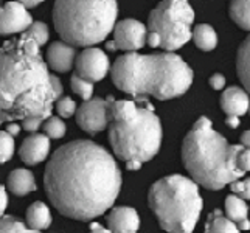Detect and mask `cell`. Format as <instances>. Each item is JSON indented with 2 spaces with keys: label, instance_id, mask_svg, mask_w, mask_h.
<instances>
[{
  "label": "cell",
  "instance_id": "obj_1",
  "mask_svg": "<svg viewBox=\"0 0 250 233\" xmlns=\"http://www.w3.org/2000/svg\"><path fill=\"white\" fill-rule=\"evenodd\" d=\"M44 185L59 213L90 221L114 205L122 188V171L106 148L90 140H75L50 157Z\"/></svg>",
  "mask_w": 250,
  "mask_h": 233
},
{
  "label": "cell",
  "instance_id": "obj_2",
  "mask_svg": "<svg viewBox=\"0 0 250 233\" xmlns=\"http://www.w3.org/2000/svg\"><path fill=\"white\" fill-rule=\"evenodd\" d=\"M39 48L22 34L0 47V125L51 117L56 98Z\"/></svg>",
  "mask_w": 250,
  "mask_h": 233
},
{
  "label": "cell",
  "instance_id": "obj_3",
  "mask_svg": "<svg viewBox=\"0 0 250 233\" xmlns=\"http://www.w3.org/2000/svg\"><path fill=\"white\" fill-rule=\"evenodd\" d=\"M110 73L120 90L142 101L148 95L162 101L177 98L193 84L191 67L172 51L159 55L129 51L114 63Z\"/></svg>",
  "mask_w": 250,
  "mask_h": 233
},
{
  "label": "cell",
  "instance_id": "obj_4",
  "mask_svg": "<svg viewBox=\"0 0 250 233\" xmlns=\"http://www.w3.org/2000/svg\"><path fill=\"white\" fill-rule=\"evenodd\" d=\"M243 145H230L213 129L210 118L201 117L187 134L182 160L196 184L207 190H221L244 176L238 169V155Z\"/></svg>",
  "mask_w": 250,
  "mask_h": 233
},
{
  "label": "cell",
  "instance_id": "obj_5",
  "mask_svg": "<svg viewBox=\"0 0 250 233\" xmlns=\"http://www.w3.org/2000/svg\"><path fill=\"white\" fill-rule=\"evenodd\" d=\"M109 101V142L118 159L125 162H149L162 146V125L154 107L137 106L134 101Z\"/></svg>",
  "mask_w": 250,
  "mask_h": 233
},
{
  "label": "cell",
  "instance_id": "obj_6",
  "mask_svg": "<svg viewBox=\"0 0 250 233\" xmlns=\"http://www.w3.org/2000/svg\"><path fill=\"white\" fill-rule=\"evenodd\" d=\"M117 14V0H56L53 23L68 45L92 47L114 30Z\"/></svg>",
  "mask_w": 250,
  "mask_h": 233
},
{
  "label": "cell",
  "instance_id": "obj_7",
  "mask_svg": "<svg viewBox=\"0 0 250 233\" xmlns=\"http://www.w3.org/2000/svg\"><path fill=\"white\" fill-rule=\"evenodd\" d=\"M148 202L162 229L168 233H193L204 209L197 184L180 174L154 182Z\"/></svg>",
  "mask_w": 250,
  "mask_h": 233
},
{
  "label": "cell",
  "instance_id": "obj_8",
  "mask_svg": "<svg viewBox=\"0 0 250 233\" xmlns=\"http://www.w3.org/2000/svg\"><path fill=\"white\" fill-rule=\"evenodd\" d=\"M194 11L188 0H162L149 14L148 28L160 38V47L167 51L182 48L191 39Z\"/></svg>",
  "mask_w": 250,
  "mask_h": 233
},
{
  "label": "cell",
  "instance_id": "obj_9",
  "mask_svg": "<svg viewBox=\"0 0 250 233\" xmlns=\"http://www.w3.org/2000/svg\"><path fill=\"white\" fill-rule=\"evenodd\" d=\"M76 122L83 131L89 134H98L109 126L110 114H109V101L107 98H95L84 101V105L76 110Z\"/></svg>",
  "mask_w": 250,
  "mask_h": 233
},
{
  "label": "cell",
  "instance_id": "obj_10",
  "mask_svg": "<svg viewBox=\"0 0 250 233\" xmlns=\"http://www.w3.org/2000/svg\"><path fill=\"white\" fill-rule=\"evenodd\" d=\"M76 75L90 83H98L104 80L110 70L109 58L103 50L97 47H89L75 58Z\"/></svg>",
  "mask_w": 250,
  "mask_h": 233
},
{
  "label": "cell",
  "instance_id": "obj_11",
  "mask_svg": "<svg viewBox=\"0 0 250 233\" xmlns=\"http://www.w3.org/2000/svg\"><path fill=\"white\" fill-rule=\"evenodd\" d=\"M146 30L145 23L135 19H125L114 27V44L117 50L137 51L146 44Z\"/></svg>",
  "mask_w": 250,
  "mask_h": 233
},
{
  "label": "cell",
  "instance_id": "obj_12",
  "mask_svg": "<svg viewBox=\"0 0 250 233\" xmlns=\"http://www.w3.org/2000/svg\"><path fill=\"white\" fill-rule=\"evenodd\" d=\"M33 23V17L22 3L10 0L0 6V34L23 33Z\"/></svg>",
  "mask_w": 250,
  "mask_h": 233
},
{
  "label": "cell",
  "instance_id": "obj_13",
  "mask_svg": "<svg viewBox=\"0 0 250 233\" xmlns=\"http://www.w3.org/2000/svg\"><path fill=\"white\" fill-rule=\"evenodd\" d=\"M50 152V140L45 134H33L23 140L21 146V159L27 165H36L44 162Z\"/></svg>",
  "mask_w": 250,
  "mask_h": 233
},
{
  "label": "cell",
  "instance_id": "obj_14",
  "mask_svg": "<svg viewBox=\"0 0 250 233\" xmlns=\"http://www.w3.org/2000/svg\"><path fill=\"white\" fill-rule=\"evenodd\" d=\"M106 219L112 233H137L140 227L139 213L131 207H115Z\"/></svg>",
  "mask_w": 250,
  "mask_h": 233
},
{
  "label": "cell",
  "instance_id": "obj_15",
  "mask_svg": "<svg viewBox=\"0 0 250 233\" xmlns=\"http://www.w3.org/2000/svg\"><path fill=\"white\" fill-rule=\"evenodd\" d=\"M76 58V50L64 41L53 42L47 50V63L55 72L65 73L73 67Z\"/></svg>",
  "mask_w": 250,
  "mask_h": 233
},
{
  "label": "cell",
  "instance_id": "obj_16",
  "mask_svg": "<svg viewBox=\"0 0 250 233\" xmlns=\"http://www.w3.org/2000/svg\"><path fill=\"white\" fill-rule=\"evenodd\" d=\"M249 95L244 89L241 87H229L222 92L221 97V107L227 115L239 117L247 114L249 110Z\"/></svg>",
  "mask_w": 250,
  "mask_h": 233
},
{
  "label": "cell",
  "instance_id": "obj_17",
  "mask_svg": "<svg viewBox=\"0 0 250 233\" xmlns=\"http://www.w3.org/2000/svg\"><path fill=\"white\" fill-rule=\"evenodd\" d=\"M8 190L16 196H27L36 190V180L30 169H14L8 176Z\"/></svg>",
  "mask_w": 250,
  "mask_h": 233
},
{
  "label": "cell",
  "instance_id": "obj_18",
  "mask_svg": "<svg viewBox=\"0 0 250 233\" xmlns=\"http://www.w3.org/2000/svg\"><path fill=\"white\" fill-rule=\"evenodd\" d=\"M51 224V213L44 202H33L27 210V226L33 230H45Z\"/></svg>",
  "mask_w": 250,
  "mask_h": 233
},
{
  "label": "cell",
  "instance_id": "obj_19",
  "mask_svg": "<svg viewBox=\"0 0 250 233\" xmlns=\"http://www.w3.org/2000/svg\"><path fill=\"white\" fill-rule=\"evenodd\" d=\"M191 38L194 39V44L197 48H201L204 51H211L216 48L218 45V34L214 31L211 25L201 23L191 31Z\"/></svg>",
  "mask_w": 250,
  "mask_h": 233
},
{
  "label": "cell",
  "instance_id": "obj_20",
  "mask_svg": "<svg viewBox=\"0 0 250 233\" xmlns=\"http://www.w3.org/2000/svg\"><path fill=\"white\" fill-rule=\"evenodd\" d=\"M205 233H239V230L233 221L222 216L221 210H214L211 214H208Z\"/></svg>",
  "mask_w": 250,
  "mask_h": 233
},
{
  "label": "cell",
  "instance_id": "obj_21",
  "mask_svg": "<svg viewBox=\"0 0 250 233\" xmlns=\"http://www.w3.org/2000/svg\"><path fill=\"white\" fill-rule=\"evenodd\" d=\"M250 39L247 38L243 41L239 50H238V56H236V70L241 83H243L244 89L249 92V85H250V75H249V59H250Z\"/></svg>",
  "mask_w": 250,
  "mask_h": 233
},
{
  "label": "cell",
  "instance_id": "obj_22",
  "mask_svg": "<svg viewBox=\"0 0 250 233\" xmlns=\"http://www.w3.org/2000/svg\"><path fill=\"white\" fill-rule=\"evenodd\" d=\"M230 17L243 30H250V0H231Z\"/></svg>",
  "mask_w": 250,
  "mask_h": 233
},
{
  "label": "cell",
  "instance_id": "obj_23",
  "mask_svg": "<svg viewBox=\"0 0 250 233\" xmlns=\"http://www.w3.org/2000/svg\"><path fill=\"white\" fill-rule=\"evenodd\" d=\"M226 214L230 221L239 222L243 219H247L249 207L244 199H241L236 194H230L226 199Z\"/></svg>",
  "mask_w": 250,
  "mask_h": 233
},
{
  "label": "cell",
  "instance_id": "obj_24",
  "mask_svg": "<svg viewBox=\"0 0 250 233\" xmlns=\"http://www.w3.org/2000/svg\"><path fill=\"white\" fill-rule=\"evenodd\" d=\"M22 36L33 39L41 47V45H45L48 42L50 31L44 22H33L30 27L22 33Z\"/></svg>",
  "mask_w": 250,
  "mask_h": 233
},
{
  "label": "cell",
  "instance_id": "obj_25",
  "mask_svg": "<svg viewBox=\"0 0 250 233\" xmlns=\"http://www.w3.org/2000/svg\"><path fill=\"white\" fill-rule=\"evenodd\" d=\"M0 233H41L39 230H33L25 226L22 221L14 216H2L0 218Z\"/></svg>",
  "mask_w": 250,
  "mask_h": 233
},
{
  "label": "cell",
  "instance_id": "obj_26",
  "mask_svg": "<svg viewBox=\"0 0 250 233\" xmlns=\"http://www.w3.org/2000/svg\"><path fill=\"white\" fill-rule=\"evenodd\" d=\"M70 84H72V89L76 95H80V97L87 101V100H92V95H93V83L90 81H85L83 80L81 76H78L76 73H73V76L70 78Z\"/></svg>",
  "mask_w": 250,
  "mask_h": 233
},
{
  "label": "cell",
  "instance_id": "obj_27",
  "mask_svg": "<svg viewBox=\"0 0 250 233\" xmlns=\"http://www.w3.org/2000/svg\"><path fill=\"white\" fill-rule=\"evenodd\" d=\"M44 131L50 139H61L65 135V123L58 117H48L44 123Z\"/></svg>",
  "mask_w": 250,
  "mask_h": 233
},
{
  "label": "cell",
  "instance_id": "obj_28",
  "mask_svg": "<svg viewBox=\"0 0 250 233\" xmlns=\"http://www.w3.org/2000/svg\"><path fill=\"white\" fill-rule=\"evenodd\" d=\"M14 154V139L6 131H0V163L11 160Z\"/></svg>",
  "mask_w": 250,
  "mask_h": 233
},
{
  "label": "cell",
  "instance_id": "obj_29",
  "mask_svg": "<svg viewBox=\"0 0 250 233\" xmlns=\"http://www.w3.org/2000/svg\"><path fill=\"white\" fill-rule=\"evenodd\" d=\"M56 110H58V114L61 117L68 118L76 112V103L70 97L59 98L58 103H56Z\"/></svg>",
  "mask_w": 250,
  "mask_h": 233
},
{
  "label": "cell",
  "instance_id": "obj_30",
  "mask_svg": "<svg viewBox=\"0 0 250 233\" xmlns=\"http://www.w3.org/2000/svg\"><path fill=\"white\" fill-rule=\"evenodd\" d=\"M230 190L233 191V194H236L241 199H249L250 197V180L244 179V180H233L230 182Z\"/></svg>",
  "mask_w": 250,
  "mask_h": 233
},
{
  "label": "cell",
  "instance_id": "obj_31",
  "mask_svg": "<svg viewBox=\"0 0 250 233\" xmlns=\"http://www.w3.org/2000/svg\"><path fill=\"white\" fill-rule=\"evenodd\" d=\"M44 120H45L44 117H28V118L22 120V126H23L25 131L34 132L36 129H39V126L42 125Z\"/></svg>",
  "mask_w": 250,
  "mask_h": 233
},
{
  "label": "cell",
  "instance_id": "obj_32",
  "mask_svg": "<svg viewBox=\"0 0 250 233\" xmlns=\"http://www.w3.org/2000/svg\"><path fill=\"white\" fill-rule=\"evenodd\" d=\"M210 85L214 89V90H222L224 85H226V76L222 73H214L211 78H210Z\"/></svg>",
  "mask_w": 250,
  "mask_h": 233
},
{
  "label": "cell",
  "instance_id": "obj_33",
  "mask_svg": "<svg viewBox=\"0 0 250 233\" xmlns=\"http://www.w3.org/2000/svg\"><path fill=\"white\" fill-rule=\"evenodd\" d=\"M50 81H51V87H53V93H55V98H56V101L61 98V95H62V92H64V89H62V83H61V80L56 76V75H50Z\"/></svg>",
  "mask_w": 250,
  "mask_h": 233
},
{
  "label": "cell",
  "instance_id": "obj_34",
  "mask_svg": "<svg viewBox=\"0 0 250 233\" xmlns=\"http://www.w3.org/2000/svg\"><path fill=\"white\" fill-rule=\"evenodd\" d=\"M6 207H8V194H6L5 187L0 184V218L3 216Z\"/></svg>",
  "mask_w": 250,
  "mask_h": 233
},
{
  "label": "cell",
  "instance_id": "obj_35",
  "mask_svg": "<svg viewBox=\"0 0 250 233\" xmlns=\"http://www.w3.org/2000/svg\"><path fill=\"white\" fill-rule=\"evenodd\" d=\"M146 42H148V45L152 48L160 47V38H159V34L154 31H148V34H146Z\"/></svg>",
  "mask_w": 250,
  "mask_h": 233
},
{
  "label": "cell",
  "instance_id": "obj_36",
  "mask_svg": "<svg viewBox=\"0 0 250 233\" xmlns=\"http://www.w3.org/2000/svg\"><path fill=\"white\" fill-rule=\"evenodd\" d=\"M6 132L10 134L11 137H16L17 134L21 132V126L17 125V123H14V122H11V123H8V126H6Z\"/></svg>",
  "mask_w": 250,
  "mask_h": 233
},
{
  "label": "cell",
  "instance_id": "obj_37",
  "mask_svg": "<svg viewBox=\"0 0 250 233\" xmlns=\"http://www.w3.org/2000/svg\"><path fill=\"white\" fill-rule=\"evenodd\" d=\"M90 233H112L109 229H104L98 222H92L90 224Z\"/></svg>",
  "mask_w": 250,
  "mask_h": 233
},
{
  "label": "cell",
  "instance_id": "obj_38",
  "mask_svg": "<svg viewBox=\"0 0 250 233\" xmlns=\"http://www.w3.org/2000/svg\"><path fill=\"white\" fill-rule=\"evenodd\" d=\"M14 2L22 3L25 8H34V6H38L39 3L44 2V0H14Z\"/></svg>",
  "mask_w": 250,
  "mask_h": 233
},
{
  "label": "cell",
  "instance_id": "obj_39",
  "mask_svg": "<svg viewBox=\"0 0 250 233\" xmlns=\"http://www.w3.org/2000/svg\"><path fill=\"white\" fill-rule=\"evenodd\" d=\"M226 123H227V126H230V127H238L239 126V118L238 117H231V115H229L227 117V120H226Z\"/></svg>",
  "mask_w": 250,
  "mask_h": 233
},
{
  "label": "cell",
  "instance_id": "obj_40",
  "mask_svg": "<svg viewBox=\"0 0 250 233\" xmlns=\"http://www.w3.org/2000/svg\"><path fill=\"white\" fill-rule=\"evenodd\" d=\"M241 145H243L244 148H249V145H250V132L249 131H244L243 135H241Z\"/></svg>",
  "mask_w": 250,
  "mask_h": 233
},
{
  "label": "cell",
  "instance_id": "obj_41",
  "mask_svg": "<svg viewBox=\"0 0 250 233\" xmlns=\"http://www.w3.org/2000/svg\"><path fill=\"white\" fill-rule=\"evenodd\" d=\"M142 165H143V163H140V162H126V168H127L129 171L140 169V168H142Z\"/></svg>",
  "mask_w": 250,
  "mask_h": 233
},
{
  "label": "cell",
  "instance_id": "obj_42",
  "mask_svg": "<svg viewBox=\"0 0 250 233\" xmlns=\"http://www.w3.org/2000/svg\"><path fill=\"white\" fill-rule=\"evenodd\" d=\"M238 224V230H249L250 229V222H249V219H243V221H239V222H236Z\"/></svg>",
  "mask_w": 250,
  "mask_h": 233
},
{
  "label": "cell",
  "instance_id": "obj_43",
  "mask_svg": "<svg viewBox=\"0 0 250 233\" xmlns=\"http://www.w3.org/2000/svg\"><path fill=\"white\" fill-rule=\"evenodd\" d=\"M106 47H107V50H110V51H115V50H117V47H115V44H114V41H112V42H107Z\"/></svg>",
  "mask_w": 250,
  "mask_h": 233
},
{
  "label": "cell",
  "instance_id": "obj_44",
  "mask_svg": "<svg viewBox=\"0 0 250 233\" xmlns=\"http://www.w3.org/2000/svg\"><path fill=\"white\" fill-rule=\"evenodd\" d=\"M0 5H2V0H0Z\"/></svg>",
  "mask_w": 250,
  "mask_h": 233
}]
</instances>
